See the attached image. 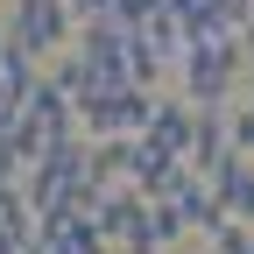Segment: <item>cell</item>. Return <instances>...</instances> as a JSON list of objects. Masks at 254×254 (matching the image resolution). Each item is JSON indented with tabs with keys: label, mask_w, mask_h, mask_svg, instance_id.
<instances>
[{
	"label": "cell",
	"mask_w": 254,
	"mask_h": 254,
	"mask_svg": "<svg viewBox=\"0 0 254 254\" xmlns=\"http://www.w3.org/2000/svg\"><path fill=\"white\" fill-rule=\"evenodd\" d=\"M71 7H64V0H14V21L0 28V36H7V50H21L28 64L36 57H57L64 43H71Z\"/></svg>",
	"instance_id": "3957f363"
},
{
	"label": "cell",
	"mask_w": 254,
	"mask_h": 254,
	"mask_svg": "<svg viewBox=\"0 0 254 254\" xmlns=\"http://www.w3.org/2000/svg\"><path fill=\"white\" fill-rule=\"evenodd\" d=\"M205 7L226 21V28H240V36H247V21H254V0H205Z\"/></svg>",
	"instance_id": "52a82bcc"
},
{
	"label": "cell",
	"mask_w": 254,
	"mask_h": 254,
	"mask_svg": "<svg viewBox=\"0 0 254 254\" xmlns=\"http://www.w3.org/2000/svg\"><path fill=\"white\" fill-rule=\"evenodd\" d=\"M205 184H212V198H219V212L226 219H240V226H254V163L233 148L219 170H205Z\"/></svg>",
	"instance_id": "8992f818"
},
{
	"label": "cell",
	"mask_w": 254,
	"mask_h": 254,
	"mask_svg": "<svg viewBox=\"0 0 254 254\" xmlns=\"http://www.w3.org/2000/svg\"><path fill=\"white\" fill-rule=\"evenodd\" d=\"M240 43H190L177 57V85L190 106H226L233 99V78H240Z\"/></svg>",
	"instance_id": "6da1fadb"
},
{
	"label": "cell",
	"mask_w": 254,
	"mask_h": 254,
	"mask_svg": "<svg viewBox=\"0 0 254 254\" xmlns=\"http://www.w3.org/2000/svg\"><path fill=\"white\" fill-rule=\"evenodd\" d=\"M240 254H254V233H247V247H240Z\"/></svg>",
	"instance_id": "8fae6325"
},
{
	"label": "cell",
	"mask_w": 254,
	"mask_h": 254,
	"mask_svg": "<svg viewBox=\"0 0 254 254\" xmlns=\"http://www.w3.org/2000/svg\"><path fill=\"white\" fill-rule=\"evenodd\" d=\"M0 254H28V240H14V233H0Z\"/></svg>",
	"instance_id": "30bf717a"
},
{
	"label": "cell",
	"mask_w": 254,
	"mask_h": 254,
	"mask_svg": "<svg viewBox=\"0 0 254 254\" xmlns=\"http://www.w3.org/2000/svg\"><path fill=\"white\" fill-rule=\"evenodd\" d=\"M190 134H198V106L190 99H155L148 106V127H141V141L155 148V155H190Z\"/></svg>",
	"instance_id": "5b68a950"
},
{
	"label": "cell",
	"mask_w": 254,
	"mask_h": 254,
	"mask_svg": "<svg viewBox=\"0 0 254 254\" xmlns=\"http://www.w3.org/2000/svg\"><path fill=\"white\" fill-rule=\"evenodd\" d=\"M21 127H28V134L43 141V155H50L57 141H71V134H78V106L64 99L50 78H36V92H28V106H21Z\"/></svg>",
	"instance_id": "277c9868"
},
{
	"label": "cell",
	"mask_w": 254,
	"mask_h": 254,
	"mask_svg": "<svg viewBox=\"0 0 254 254\" xmlns=\"http://www.w3.org/2000/svg\"><path fill=\"white\" fill-rule=\"evenodd\" d=\"M226 120H233V148L247 155V163H254V106H233Z\"/></svg>",
	"instance_id": "ba28073f"
},
{
	"label": "cell",
	"mask_w": 254,
	"mask_h": 254,
	"mask_svg": "<svg viewBox=\"0 0 254 254\" xmlns=\"http://www.w3.org/2000/svg\"><path fill=\"white\" fill-rule=\"evenodd\" d=\"M148 106H155V92L113 85V92H99V99L78 106V134H85V141H127V134L148 127Z\"/></svg>",
	"instance_id": "7a4b0ae2"
},
{
	"label": "cell",
	"mask_w": 254,
	"mask_h": 254,
	"mask_svg": "<svg viewBox=\"0 0 254 254\" xmlns=\"http://www.w3.org/2000/svg\"><path fill=\"white\" fill-rule=\"evenodd\" d=\"M71 7V21H99V14H113V0H64Z\"/></svg>",
	"instance_id": "9c48e42d"
}]
</instances>
